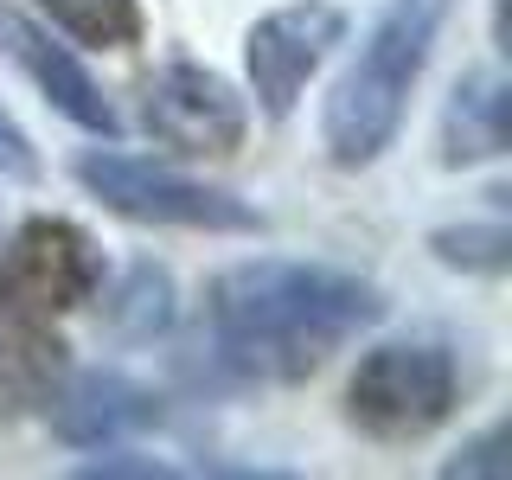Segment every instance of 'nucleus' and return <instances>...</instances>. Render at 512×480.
Here are the masks:
<instances>
[{
	"mask_svg": "<svg viewBox=\"0 0 512 480\" xmlns=\"http://www.w3.org/2000/svg\"><path fill=\"white\" fill-rule=\"evenodd\" d=\"M77 186L90 199H103L109 212L135 218V224H173V231H224V237H250L263 231V212L250 199L224 186H199V180H180V173L154 167V160H135V154H109V148H90L77 154Z\"/></svg>",
	"mask_w": 512,
	"mask_h": 480,
	"instance_id": "4",
	"label": "nucleus"
},
{
	"mask_svg": "<svg viewBox=\"0 0 512 480\" xmlns=\"http://www.w3.org/2000/svg\"><path fill=\"white\" fill-rule=\"evenodd\" d=\"M64 372H71V346L52 333V320L0 308V423L45 410Z\"/></svg>",
	"mask_w": 512,
	"mask_h": 480,
	"instance_id": "10",
	"label": "nucleus"
},
{
	"mask_svg": "<svg viewBox=\"0 0 512 480\" xmlns=\"http://www.w3.org/2000/svg\"><path fill=\"white\" fill-rule=\"evenodd\" d=\"M212 352L231 378L295 384L384 320V295L352 269L256 256L212 282Z\"/></svg>",
	"mask_w": 512,
	"mask_h": 480,
	"instance_id": "1",
	"label": "nucleus"
},
{
	"mask_svg": "<svg viewBox=\"0 0 512 480\" xmlns=\"http://www.w3.org/2000/svg\"><path fill=\"white\" fill-rule=\"evenodd\" d=\"M0 180H39V154H32V141H26V128L0 109Z\"/></svg>",
	"mask_w": 512,
	"mask_h": 480,
	"instance_id": "15",
	"label": "nucleus"
},
{
	"mask_svg": "<svg viewBox=\"0 0 512 480\" xmlns=\"http://www.w3.org/2000/svg\"><path fill=\"white\" fill-rule=\"evenodd\" d=\"M103 288V256L71 218H26L0 250V308L58 320Z\"/></svg>",
	"mask_w": 512,
	"mask_h": 480,
	"instance_id": "5",
	"label": "nucleus"
},
{
	"mask_svg": "<svg viewBox=\"0 0 512 480\" xmlns=\"http://www.w3.org/2000/svg\"><path fill=\"white\" fill-rule=\"evenodd\" d=\"M500 448H506V423H493L487 436H474L468 448H461V461H448L442 474H500V468H506Z\"/></svg>",
	"mask_w": 512,
	"mask_h": 480,
	"instance_id": "16",
	"label": "nucleus"
},
{
	"mask_svg": "<svg viewBox=\"0 0 512 480\" xmlns=\"http://www.w3.org/2000/svg\"><path fill=\"white\" fill-rule=\"evenodd\" d=\"M461 404V365L442 340H391L359 359L346 384V423L372 442H423Z\"/></svg>",
	"mask_w": 512,
	"mask_h": 480,
	"instance_id": "3",
	"label": "nucleus"
},
{
	"mask_svg": "<svg viewBox=\"0 0 512 480\" xmlns=\"http://www.w3.org/2000/svg\"><path fill=\"white\" fill-rule=\"evenodd\" d=\"M0 39H7L13 64H20L32 84H39V96L58 109L64 122H77L84 135H103V141H116V135H122L116 103H109V96L96 90V77L71 58V45H58L39 20H26V13H13V7L0 13Z\"/></svg>",
	"mask_w": 512,
	"mask_h": 480,
	"instance_id": "8",
	"label": "nucleus"
},
{
	"mask_svg": "<svg viewBox=\"0 0 512 480\" xmlns=\"http://www.w3.org/2000/svg\"><path fill=\"white\" fill-rule=\"evenodd\" d=\"M346 39V7L340 0H288L263 13L244 32V64H250V96L269 122H288L308 90V77L327 64V52Z\"/></svg>",
	"mask_w": 512,
	"mask_h": 480,
	"instance_id": "6",
	"label": "nucleus"
},
{
	"mask_svg": "<svg viewBox=\"0 0 512 480\" xmlns=\"http://www.w3.org/2000/svg\"><path fill=\"white\" fill-rule=\"evenodd\" d=\"M45 410H52L58 442H71V448L122 442L128 429H141V423L160 416L154 397L141 391L128 372H109V365H96V372H64L58 391L45 397Z\"/></svg>",
	"mask_w": 512,
	"mask_h": 480,
	"instance_id": "9",
	"label": "nucleus"
},
{
	"mask_svg": "<svg viewBox=\"0 0 512 480\" xmlns=\"http://www.w3.org/2000/svg\"><path fill=\"white\" fill-rule=\"evenodd\" d=\"M141 122L173 154H237L250 135V103L212 64L173 58L154 71L148 96H141Z\"/></svg>",
	"mask_w": 512,
	"mask_h": 480,
	"instance_id": "7",
	"label": "nucleus"
},
{
	"mask_svg": "<svg viewBox=\"0 0 512 480\" xmlns=\"http://www.w3.org/2000/svg\"><path fill=\"white\" fill-rule=\"evenodd\" d=\"M109 327L122 333V340H154V333L173 327V276L160 263H128L122 288L109 295Z\"/></svg>",
	"mask_w": 512,
	"mask_h": 480,
	"instance_id": "13",
	"label": "nucleus"
},
{
	"mask_svg": "<svg viewBox=\"0 0 512 480\" xmlns=\"http://www.w3.org/2000/svg\"><path fill=\"white\" fill-rule=\"evenodd\" d=\"M506 109H512V84L493 64H480L455 84V96L442 103V167H480V160H500L506 154Z\"/></svg>",
	"mask_w": 512,
	"mask_h": 480,
	"instance_id": "11",
	"label": "nucleus"
},
{
	"mask_svg": "<svg viewBox=\"0 0 512 480\" xmlns=\"http://www.w3.org/2000/svg\"><path fill=\"white\" fill-rule=\"evenodd\" d=\"M448 13H455V0H384L378 7L372 32L359 39V58L346 64V77L320 109V148L333 167L359 173L397 141L410 90L423 84Z\"/></svg>",
	"mask_w": 512,
	"mask_h": 480,
	"instance_id": "2",
	"label": "nucleus"
},
{
	"mask_svg": "<svg viewBox=\"0 0 512 480\" xmlns=\"http://www.w3.org/2000/svg\"><path fill=\"white\" fill-rule=\"evenodd\" d=\"M429 250H436L448 269H474V276H506L512 269V231L500 218L493 224H448V231H429Z\"/></svg>",
	"mask_w": 512,
	"mask_h": 480,
	"instance_id": "14",
	"label": "nucleus"
},
{
	"mask_svg": "<svg viewBox=\"0 0 512 480\" xmlns=\"http://www.w3.org/2000/svg\"><path fill=\"white\" fill-rule=\"evenodd\" d=\"M39 13L90 52L141 45V0H39Z\"/></svg>",
	"mask_w": 512,
	"mask_h": 480,
	"instance_id": "12",
	"label": "nucleus"
}]
</instances>
